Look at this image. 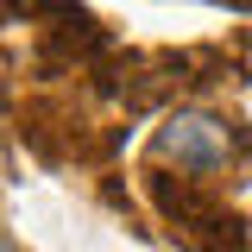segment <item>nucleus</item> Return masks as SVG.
I'll return each mask as SVG.
<instances>
[{
	"label": "nucleus",
	"mask_w": 252,
	"mask_h": 252,
	"mask_svg": "<svg viewBox=\"0 0 252 252\" xmlns=\"http://www.w3.org/2000/svg\"><path fill=\"white\" fill-rule=\"evenodd\" d=\"M0 252H19V246H13V240H6V233H0Z\"/></svg>",
	"instance_id": "nucleus-4"
},
{
	"label": "nucleus",
	"mask_w": 252,
	"mask_h": 252,
	"mask_svg": "<svg viewBox=\"0 0 252 252\" xmlns=\"http://www.w3.org/2000/svg\"><path fill=\"white\" fill-rule=\"evenodd\" d=\"M189 183H195V177H177V189H170L164 177H158V183H152L158 208L177 220L202 252H240V246H246V220L233 215V208H220V202H208L202 189H189Z\"/></svg>",
	"instance_id": "nucleus-2"
},
{
	"label": "nucleus",
	"mask_w": 252,
	"mask_h": 252,
	"mask_svg": "<svg viewBox=\"0 0 252 252\" xmlns=\"http://www.w3.org/2000/svg\"><path fill=\"white\" fill-rule=\"evenodd\" d=\"M246 152H252L246 126L227 120V114H208V107H177L152 132V158L158 164H177L183 177H220Z\"/></svg>",
	"instance_id": "nucleus-1"
},
{
	"label": "nucleus",
	"mask_w": 252,
	"mask_h": 252,
	"mask_svg": "<svg viewBox=\"0 0 252 252\" xmlns=\"http://www.w3.org/2000/svg\"><path fill=\"white\" fill-rule=\"evenodd\" d=\"M215 6H233V13H252V0H215Z\"/></svg>",
	"instance_id": "nucleus-3"
}]
</instances>
